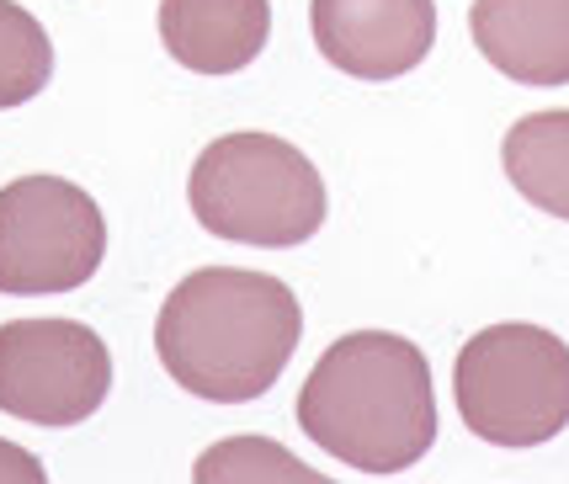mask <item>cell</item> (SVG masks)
<instances>
[{
    "instance_id": "obj_1",
    "label": "cell",
    "mask_w": 569,
    "mask_h": 484,
    "mask_svg": "<svg viewBox=\"0 0 569 484\" xmlns=\"http://www.w3.org/2000/svg\"><path fill=\"white\" fill-rule=\"evenodd\" d=\"M303 336V309L267 271L202 267L181 277L154 319V352L176 384L213 405L261 399Z\"/></svg>"
},
{
    "instance_id": "obj_2",
    "label": "cell",
    "mask_w": 569,
    "mask_h": 484,
    "mask_svg": "<svg viewBox=\"0 0 569 484\" xmlns=\"http://www.w3.org/2000/svg\"><path fill=\"white\" fill-rule=\"evenodd\" d=\"M298 426L362 474H405L437 442V388L416 340L357 330L325 352L298 394Z\"/></svg>"
},
{
    "instance_id": "obj_3",
    "label": "cell",
    "mask_w": 569,
    "mask_h": 484,
    "mask_svg": "<svg viewBox=\"0 0 569 484\" xmlns=\"http://www.w3.org/2000/svg\"><path fill=\"white\" fill-rule=\"evenodd\" d=\"M187 203L208 235L261 250H293L325 224L315 160L277 134H223L198 155Z\"/></svg>"
},
{
    "instance_id": "obj_4",
    "label": "cell",
    "mask_w": 569,
    "mask_h": 484,
    "mask_svg": "<svg viewBox=\"0 0 569 484\" xmlns=\"http://www.w3.org/2000/svg\"><path fill=\"white\" fill-rule=\"evenodd\" d=\"M458 415L496 447H538L569 426V346L543 325H490L458 352Z\"/></svg>"
},
{
    "instance_id": "obj_5",
    "label": "cell",
    "mask_w": 569,
    "mask_h": 484,
    "mask_svg": "<svg viewBox=\"0 0 569 484\" xmlns=\"http://www.w3.org/2000/svg\"><path fill=\"white\" fill-rule=\"evenodd\" d=\"M107 256V218L64 176L0 187V293H74Z\"/></svg>"
},
{
    "instance_id": "obj_6",
    "label": "cell",
    "mask_w": 569,
    "mask_h": 484,
    "mask_svg": "<svg viewBox=\"0 0 569 484\" xmlns=\"http://www.w3.org/2000/svg\"><path fill=\"white\" fill-rule=\"evenodd\" d=\"M112 388L107 340L74 319L0 325V411L32 426H80Z\"/></svg>"
},
{
    "instance_id": "obj_7",
    "label": "cell",
    "mask_w": 569,
    "mask_h": 484,
    "mask_svg": "<svg viewBox=\"0 0 569 484\" xmlns=\"http://www.w3.org/2000/svg\"><path fill=\"white\" fill-rule=\"evenodd\" d=\"M309 22L325 59L357 80L410 75L437 43L431 0H315Z\"/></svg>"
},
{
    "instance_id": "obj_8",
    "label": "cell",
    "mask_w": 569,
    "mask_h": 484,
    "mask_svg": "<svg viewBox=\"0 0 569 484\" xmlns=\"http://www.w3.org/2000/svg\"><path fill=\"white\" fill-rule=\"evenodd\" d=\"M473 49L517 86H569V0H473Z\"/></svg>"
},
{
    "instance_id": "obj_9",
    "label": "cell",
    "mask_w": 569,
    "mask_h": 484,
    "mask_svg": "<svg viewBox=\"0 0 569 484\" xmlns=\"http://www.w3.org/2000/svg\"><path fill=\"white\" fill-rule=\"evenodd\" d=\"M272 38V0H160V43L198 75L256 65Z\"/></svg>"
},
{
    "instance_id": "obj_10",
    "label": "cell",
    "mask_w": 569,
    "mask_h": 484,
    "mask_svg": "<svg viewBox=\"0 0 569 484\" xmlns=\"http://www.w3.org/2000/svg\"><path fill=\"white\" fill-rule=\"evenodd\" d=\"M500 166L538 214L569 218V112L521 118L500 145Z\"/></svg>"
},
{
    "instance_id": "obj_11",
    "label": "cell",
    "mask_w": 569,
    "mask_h": 484,
    "mask_svg": "<svg viewBox=\"0 0 569 484\" xmlns=\"http://www.w3.org/2000/svg\"><path fill=\"white\" fill-rule=\"evenodd\" d=\"M53 75V43L43 22L17 0H0V112L32 101Z\"/></svg>"
},
{
    "instance_id": "obj_12",
    "label": "cell",
    "mask_w": 569,
    "mask_h": 484,
    "mask_svg": "<svg viewBox=\"0 0 569 484\" xmlns=\"http://www.w3.org/2000/svg\"><path fill=\"white\" fill-rule=\"evenodd\" d=\"M192 480L198 484H223V480H293V484H320L315 468H303V463L288 453V447H277V442H261V436H234V442H219V447H208L192 468Z\"/></svg>"
},
{
    "instance_id": "obj_13",
    "label": "cell",
    "mask_w": 569,
    "mask_h": 484,
    "mask_svg": "<svg viewBox=\"0 0 569 484\" xmlns=\"http://www.w3.org/2000/svg\"><path fill=\"white\" fill-rule=\"evenodd\" d=\"M0 484H43V463L17 442H0Z\"/></svg>"
}]
</instances>
